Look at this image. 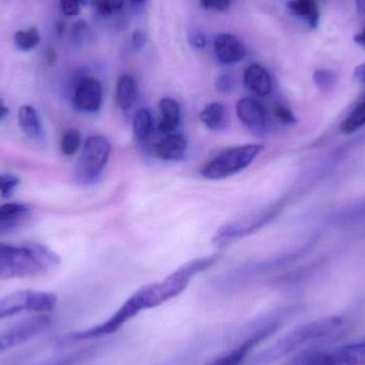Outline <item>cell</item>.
<instances>
[{"instance_id":"23","label":"cell","mask_w":365,"mask_h":365,"mask_svg":"<svg viewBox=\"0 0 365 365\" xmlns=\"http://www.w3.org/2000/svg\"><path fill=\"white\" fill-rule=\"evenodd\" d=\"M40 42V34L38 28L31 27L28 30H19L15 32L14 43L19 51H29Z\"/></svg>"},{"instance_id":"15","label":"cell","mask_w":365,"mask_h":365,"mask_svg":"<svg viewBox=\"0 0 365 365\" xmlns=\"http://www.w3.org/2000/svg\"><path fill=\"white\" fill-rule=\"evenodd\" d=\"M245 83L247 88L259 96H267L272 91V81L269 73L264 66L251 64L245 71Z\"/></svg>"},{"instance_id":"14","label":"cell","mask_w":365,"mask_h":365,"mask_svg":"<svg viewBox=\"0 0 365 365\" xmlns=\"http://www.w3.org/2000/svg\"><path fill=\"white\" fill-rule=\"evenodd\" d=\"M188 143L180 134H169L155 145V153L160 160L180 162L186 156Z\"/></svg>"},{"instance_id":"25","label":"cell","mask_w":365,"mask_h":365,"mask_svg":"<svg viewBox=\"0 0 365 365\" xmlns=\"http://www.w3.org/2000/svg\"><path fill=\"white\" fill-rule=\"evenodd\" d=\"M313 81L319 89L327 91V90L332 89L336 86L338 76L332 71L323 68V70L315 71L314 74H313Z\"/></svg>"},{"instance_id":"27","label":"cell","mask_w":365,"mask_h":365,"mask_svg":"<svg viewBox=\"0 0 365 365\" xmlns=\"http://www.w3.org/2000/svg\"><path fill=\"white\" fill-rule=\"evenodd\" d=\"M88 355H89V351H81L78 353L63 356V357L53 358V359L47 360L38 365H77L85 360Z\"/></svg>"},{"instance_id":"17","label":"cell","mask_w":365,"mask_h":365,"mask_svg":"<svg viewBox=\"0 0 365 365\" xmlns=\"http://www.w3.org/2000/svg\"><path fill=\"white\" fill-rule=\"evenodd\" d=\"M160 109L162 119L158 124V130L163 134H173L181 121V107L179 103L173 98H165L160 102Z\"/></svg>"},{"instance_id":"4","label":"cell","mask_w":365,"mask_h":365,"mask_svg":"<svg viewBox=\"0 0 365 365\" xmlns=\"http://www.w3.org/2000/svg\"><path fill=\"white\" fill-rule=\"evenodd\" d=\"M263 149L264 145L257 143L230 148L206 163L200 173L205 179L214 181L227 179L252 164Z\"/></svg>"},{"instance_id":"9","label":"cell","mask_w":365,"mask_h":365,"mask_svg":"<svg viewBox=\"0 0 365 365\" xmlns=\"http://www.w3.org/2000/svg\"><path fill=\"white\" fill-rule=\"evenodd\" d=\"M103 104V87L98 79L85 77L75 88L73 105L83 113H96Z\"/></svg>"},{"instance_id":"28","label":"cell","mask_w":365,"mask_h":365,"mask_svg":"<svg viewBox=\"0 0 365 365\" xmlns=\"http://www.w3.org/2000/svg\"><path fill=\"white\" fill-rule=\"evenodd\" d=\"M19 184V178L15 175L0 173V195L2 197H10Z\"/></svg>"},{"instance_id":"35","label":"cell","mask_w":365,"mask_h":365,"mask_svg":"<svg viewBox=\"0 0 365 365\" xmlns=\"http://www.w3.org/2000/svg\"><path fill=\"white\" fill-rule=\"evenodd\" d=\"M285 365H314V362H313V351H304V353L300 354L295 359L292 360V361Z\"/></svg>"},{"instance_id":"11","label":"cell","mask_w":365,"mask_h":365,"mask_svg":"<svg viewBox=\"0 0 365 365\" xmlns=\"http://www.w3.org/2000/svg\"><path fill=\"white\" fill-rule=\"evenodd\" d=\"M214 51L217 59L223 64H234L246 57L244 43L231 34H221L215 38Z\"/></svg>"},{"instance_id":"13","label":"cell","mask_w":365,"mask_h":365,"mask_svg":"<svg viewBox=\"0 0 365 365\" xmlns=\"http://www.w3.org/2000/svg\"><path fill=\"white\" fill-rule=\"evenodd\" d=\"M19 124L21 132L32 143H41L45 141V130L38 110L31 105H23L19 110Z\"/></svg>"},{"instance_id":"2","label":"cell","mask_w":365,"mask_h":365,"mask_svg":"<svg viewBox=\"0 0 365 365\" xmlns=\"http://www.w3.org/2000/svg\"><path fill=\"white\" fill-rule=\"evenodd\" d=\"M59 264V255L43 245L0 244V280L43 276L56 269Z\"/></svg>"},{"instance_id":"33","label":"cell","mask_w":365,"mask_h":365,"mask_svg":"<svg viewBox=\"0 0 365 365\" xmlns=\"http://www.w3.org/2000/svg\"><path fill=\"white\" fill-rule=\"evenodd\" d=\"M60 4L66 16H75L81 10V0H60Z\"/></svg>"},{"instance_id":"1","label":"cell","mask_w":365,"mask_h":365,"mask_svg":"<svg viewBox=\"0 0 365 365\" xmlns=\"http://www.w3.org/2000/svg\"><path fill=\"white\" fill-rule=\"evenodd\" d=\"M218 259L219 255H214L187 262L164 280L145 285L139 289L104 323L90 329L74 332L68 336V340H92L115 334L139 313L162 306L165 302L181 295L195 274L212 267Z\"/></svg>"},{"instance_id":"16","label":"cell","mask_w":365,"mask_h":365,"mask_svg":"<svg viewBox=\"0 0 365 365\" xmlns=\"http://www.w3.org/2000/svg\"><path fill=\"white\" fill-rule=\"evenodd\" d=\"M287 8L292 14L304 21L311 29H315L319 26L321 10L317 0H291L287 4Z\"/></svg>"},{"instance_id":"29","label":"cell","mask_w":365,"mask_h":365,"mask_svg":"<svg viewBox=\"0 0 365 365\" xmlns=\"http://www.w3.org/2000/svg\"><path fill=\"white\" fill-rule=\"evenodd\" d=\"M274 115L283 125H294L297 123V118L295 117L293 111L284 105H274Z\"/></svg>"},{"instance_id":"3","label":"cell","mask_w":365,"mask_h":365,"mask_svg":"<svg viewBox=\"0 0 365 365\" xmlns=\"http://www.w3.org/2000/svg\"><path fill=\"white\" fill-rule=\"evenodd\" d=\"M344 324L343 317H327L298 326L263 351L253 365H269L300 349L324 342L338 334Z\"/></svg>"},{"instance_id":"43","label":"cell","mask_w":365,"mask_h":365,"mask_svg":"<svg viewBox=\"0 0 365 365\" xmlns=\"http://www.w3.org/2000/svg\"><path fill=\"white\" fill-rule=\"evenodd\" d=\"M130 1L134 2V4H143L145 0H130Z\"/></svg>"},{"instance_id":"21","label":"cell","mask_w":365,"mask_h":365,"mask_svg":"<svg viewBox=\"0 0 365 365\" xmlns=\"http://www.w3.org/2000/svg\"><path fill=\"white\" fill-rule=\"evenodd\" d=\"M152 128H153V118L151 113L149 109H140L135 115L134 122H133L135 136L139 141L143 143L149 139Z\"/></svg>"},{"instance_id":"32","label":"cell","mask_w":365,"mask_h":365,"mask_svg":"<svg viewBox=\"0 0 365 365\" xmlns=\"http://www.w3.org/2000/svg\"><path fill=\"white\" fill-rule=\"evenodd\" d=\"M233 0H201L202 6L206 10L225 12L231 6Z\"/></svg>"},{"instance_id":"41","label":"cell","mask_w":365,"mask_h":365,"mask_svg":"<svg viewBox=\"0 0 365 365\" xmlns=\"http://www.w3.org/2000/svg\"><path fill=\"white\" fill-rule=\"evenodd\" d=\"M56 31H57L58 36H63L64 32H66V24L62 21H57V24H56Z\"/></svg>"},{"instance_id":"39","label":"cell","mask_w":365,"mask_h":365,"mask_svg":"<svg viewBox=\"0 0 365 365\" xmlns=\"http://www.w3.org/2000/svg\"><path fill=\"white\" fill-rule=\"evenodd\" d=\"M354 41H355L357 44L365 47V25L364 27L362 28L361 31L358 32V34H356V36H354Z\"/></svg>"},{"instance_id":"36","label":"cell","mask_w":365,"mask_h":365,"mask_svg":"<svg viewBox=\"0 0 365 365\" xmlns=\"http://www.w3.org/2000/svg\"><path fill=\"white\" fill-rule=\"evenodd\" d=\"M147 44V36L143 31H135L132 36V45L135 49H143Z\"/></svg>"},{"instance_id":"8","label":"cell","mask_w":365,"mask_h":365,"mask_svg":"<svg viewBox=\"0 0 365 365\" xmlns=\"http://www.w3.org/2000/svg\"><path fill=\"white\" fill-rule=\"evenodd\" d=\"M268 218L269 217L267 214L257 215V216L252 215V216L245 217L240 220L227 223L218 230L212 242L216 246H225L238 238L255 233L267 221Z\"/></svg>"},{"instance_id":"20","label":"cell","mask_w":365,"mask_h":365,"mask_svg":"<svg viewBox=\"0 0 365 365\" xmlns=\"http://www.w3.org/2000/svg\"><path fill=\"white\" fill-rule=\"evenodd\" d=\"M29 208L23 203L10 202L0 205V230H8L19 225L28 215Z\"/></svg>"},{"instance_id":"5","label":"cell","mask_w":365,"mask_h":365,"mask_svg":"<svg viewBox=\"0 0 365 365\" xmlns=\"http://www.w3.org/2000/svg\"><path fill=\"white\" fill-rule=\"evenodd\" d=\"M111 145L108 139L100 135L90 136L86 140L81 156L75 166V180L83 186L98 181L108 163Z\"/></svg>"},{"instance_id":"12","label":"cell","mask_w":365,"mask_h":365,"mask_svg":"<svg viewBox=\"0 0 365 365\" xmlns=\"http://www.w3.org/2000/svg\"><path fill=\"white\" fill-rule=\"evenodd\" d=\"M323 365H365V339L325 351Z\"/></svg>"},{"instance_id":"19","label":"cell","mask_w":365,"mask_h":365,"mask_svg":"<svg viewBox=\"0 0 365 365\" xmlns=\"http://www.w3.org/2000/svg\"><path fill=\"white\" fill-rule=\"evenodd\" d=\"M138 98V85L134 77L123 75L115 88V104L122 110H128L134 106Z\"/></svg>"},{"instance_id":"40","label":"cell","mask_w":365,"mask_h":365,"mask_svg":"<svg viewBox=\"0 0 365 365\" xmlns=\"http://www.w3.org/2000/svg\"><path fill=\"white\" fill-rule=\"evenodd\" d=\"M9 108L4 105V101L0 98V122L8 115Z\"/></svg>"},{"instance_id":"7","label":"cell","mask_w":365,"mask_h":365,"mask_svg":"<svg viewBox=\"0 0 365 365\" xmlns=\"http://www.w3.org/2000/svg\"><path fill=\"white\" fill-rule=\"evenodd\" d=\"M51 325V319L46 315L29 317L15 324L12 327L0 331V354L19 346L44 332Z\"/></svg>"},{"instance_id":"37","label":"cell","mask_w":365,"mask_h":365,"mask_svg":"<svg viewBox=\"0 0 365 365\" xmlns=\"http://www.w3.org/2000/svg\"><path fill=\"white\" fill-rule=\"evenodd\" d=\"M57 51H56V49L53 48V46H48V48H47L46 51V61L47 63L49 64V66H53V64L56 63V61H57Z\"/></svg>"},{"instance_id":"31","label":"cell","mask_w":365,"mask_h":365,"mask_svg":"<svg viewBox=\"0 0 365 365\" xmlns=\"http://www.w3.org/2000/svg\"><path fill=\"white\" fill-rule=\"evenodd\" d=\"M216 88L222 93H231L235 90V78L231 74H222L217 78Z\"/></svg>"},{"instance_id":"18","label":"cell","mask_w":365,"mask_h":365,"mask_svg":"<svg viewBox=\"0 0 365 365\" xmlns=\"http://www.w3.org/2000/svg\"><path fill=\"white\" fill-rule=\"evenodd\" d=\"M200 120L208 130L220 132L229 125V110L220 103H212L201 111Z\"/></svg>"},{"instance_id":"30","label":"cell","mask_w":365,"mask_h":365,"mask_svg":"<svg viewBox=\"0 0 365 365\" xmlns=\"http://www.w3.org/2000/svg\"><path fill=\"white\" fill-rule=\"evenodd\" d=\"M90 30L88 27L87 23L83 21H78L74 24L72 29V38L75 44H83L85 41H87L89 36Z\"/></svg>"},{"instance_id":"22","label":"cell","mask_w":365,"mask_h":365,"mask_svg":"<svg viewBox=\"0 0 365 365\" xmlns=\"http://www.w3.org/2000/svg\"><path fill=\"white\" fill-rule=\"evenodd\" d=\"M365 126V100L362 101L354 110L349 113V117L344 120L341 126L343 134L351 135L358 132Z\"/></svg>"},{"instance_id":"26","label":"cell","mask_w":365,"mask_h":365,"mask_svg":"<svg viewBox=\"0 0 365 365\" xmlns=\"http://www.w3.org/2000/svg\"><path fill=\"white\" fill-rule=\"evenodd\" d=\"M124 6V0H93V6L98 14L109 16L119 12Z\"/></svg>"},{"instance_id":"24","label":"cell","mask_w":365,"mask_h":365,"mask_svg":"<svg viewBox=\"0 0 365 365\" xmlns=\"http://www.w3.org/2000/svg\"><path fill=\"white\" fill-rule=\"evenodd\" d=\"M81 145V135L78 130H68L61 139V151L64 155H74Z\"/></svg>"},{"instance_id":"10","label":"cell","mask_w":365,"mask_h":365,"mask_svg":"<svg viewBox=\"0 0 365 365\" xmlns=\"http://www.w3.org/2000/svg\"><path fill=\"white\" fill-rule=\"evenodd\" d=\"M236 113L240 121L252 133L261 136L267 126V113L263 105L253 98H242L236 104Z\"/></svg>"},{"instance_id":"38","label":"cell","mask_w":365,"mask_h":365,"mask_svg":"<svg viewBox=\"0 0 365 365\" xmlns=\"http://www.w3.org/2000/svg\"><path fill=\"white\" fill-rule=\"evenodd\" d=\"M355 78L365 86V62L356 68Z\"/></svg>"},{"instance_id":"34","label":"cell","mask_w":365,"mask_h":365,"mask_svg":"<svg viewBox=\"0 0 365 365\" xmlns=\"http://www.w3.org/2000/svg\"><path fill=\"white\" fill-rule=\"evenodd\" d=\"M189 42H190L191 46H192L193 48H204L206 45L205 36H204L201 31H197V30H195V31H192L190 34H189Z\"/></svg>"},{"instance_id":"6","label":"cell","mask_w":365,"mask_h":365,"mask_svg":"<svg viewBox=\"0 0 365 365\" xmlns=\"http://www.w3.org/2000/svg\"><path fill=\"white\" fill-rule=\"evenodd\" d=\"M57 296L38 291H19L0 298V321L23 312H51L57 304Z\"/></svg>"},{"instance_id":"42","label":"cell","mask_w":365,"mask_h":365,"mask_svg":"<svg viewBox=\"0 0 365 365\" xmlns=\"http://www.w3.org/2000/svg\"><path fill=\"white\" fill-rule=\"evenodd\" d=\"M356 8L360 14H365V0H356Z\"/></svg>"}]
</instances>
